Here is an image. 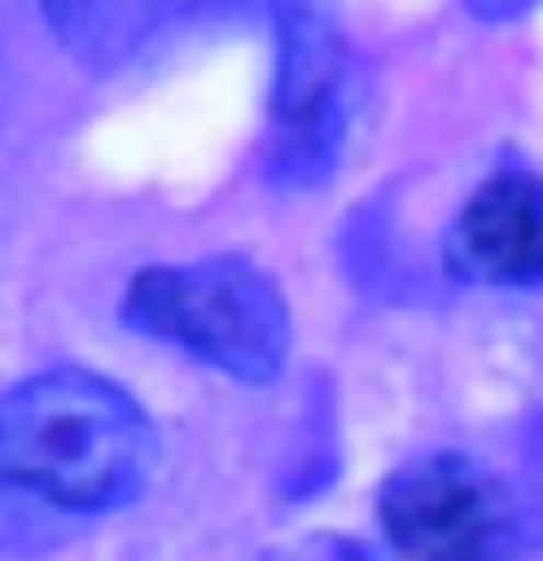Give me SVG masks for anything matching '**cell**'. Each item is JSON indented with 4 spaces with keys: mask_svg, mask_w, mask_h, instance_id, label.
<instances>
[{
    "mask_svg": "<svg viewBox=\"0 0 543 561\" xmlns=\"http://www.w3.org/2000/svg\"><path fill=\"white\" fill-rule=\"evenodd\" d=\"M123 322L193 351L199 363L222 368L245 386H263L287 363V305L275 280L245 257H205V263H164L140 270L123 293Z\"/></svg>",
    "mask_w": 543,
    "mask_h": 561,
    "instance_id": "obj_2",
    "label": "cell"
},
{
    "mask_svg": "<svg viewBox=\"0 0 543 561\" xmlns=\"http://www.w3.org/2000/svg\"><path fill=\"white\" fill-rule=\"evenodd\" d=\"M450 257L462 275L532 287L543 280V182L538 175H490L450 228Z\"/></svg>",
    "mask_w": 543,
    "mask_h": 561,
    "instance_id": "obj_5",
    "label": "cell"
},
{
    "mask_svg": "<svg viewBox=\"0 0 543 561\" xmlns=\"http://www.w3.org/2000/svg\"><path fill=\"white\" fill-rule=\"evenodd\" d=\"M508 550V526H490V533H473V538H455L444 550H427L415 561H502Z\"/></svg>",
    "mask_w": 543,
    "mask_h": 561,
    "instance_id": "obj_7",
    "label": "cell"
},
{
    "mask_svg": "<svg viewBox=\"0 0 543 561\" xmlns=\"http://www.w3.org/2000/svg\"><path fill=\"white\" fill-rule=\"evenodd\" d=\"M240 7L245 0H42L53 42L88 70H117L158 35L182 24H210Z\"/></svg>",
    "mask_w": 543,
    "mask_h": 561,
    "instance_id": "obj_6",
    "label": "cell"
},
{
    "mask_svg": "<svg viewBox=\"0 0 543 561\" xmlns=\"http://www.w3.org/2000/svg\"><path fill=\"white\" fill-rule=\"evenodd\" d=\"M473 18H490V24H508V18L532 12V0H462Z\"/></svg>",
    "mask_w": 543,
    "mask_h": 561,
    "instance_id": "obj_8",
    "label": "cell"
},
{
    "mask_svg": "<svg viewBox=\"0 0 543 561\" xmlns=\"http://www.w3.org/2000/svg\"><path fill=\"white\" fill-rule=\"evenodd\" d=\"M158 468L152 421L88 368H47L0 398V556H42L135 503Z\"/></svg>",
    "mask_w": 543,
    "mask_h": 561,
    "instance_id": "obj_1",
    "label": "cell"
},
{
    "mask_svg": "<svg viewBox=\"0 0 543 561\" xmlns=\"http://www.w3.org/2000/svg\"><path fill=\"white\" fill-rule=\"evenodd\" d=\"M275 24V100L263 170L280 187L327 182L350 135V42L333 0H263Z\"/></svg>",
    "mask_w": 543,
    "mask_h": 561,
    "instance_id": "obj_3",
    "label": "cell"
},
{
    "mask_svg": "<svg viewBox=\"0 0 543 561\" xmlns=\"http://www.w3.org/2000/svg\"><path fill=\"white\" fill-rule=\"evenodd\" d=\"M380 520H385V538L409 556L508 526L497 485L462 456H427V462L397 468L380 491Z\"/></svg>",
    "mask_w": 543,
    "mask_h": 561,
    "instance_id": "obj_4",
    "label": "cell"
}]
</instances>
